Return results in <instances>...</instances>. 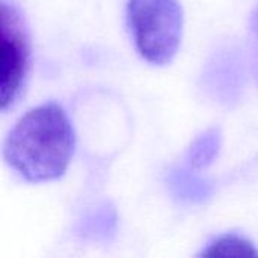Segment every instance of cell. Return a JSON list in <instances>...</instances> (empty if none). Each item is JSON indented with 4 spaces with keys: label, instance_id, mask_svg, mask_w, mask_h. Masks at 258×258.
I'll return each mask as SVG.
<instances>
[{
    "label": "cell",
    "instance_id": "cell-1",
    "mask_svg": "<svg viewBox=\"0 0 258 258\" xmlns=\"http://www.w3.org/2000/svg\"><path fill=\"white\" fill-rule=\"evenodd\" d=\"M74 151V132L65 110L45 103L24 113L3 144L6 163L32 183L65 174Z\"/></svg>",
    "mask_w": 258,
    "mask_h": 258
},
{
    "label": "cell",
    "instance_id": "cell-2",
    "mask_svg": "<svg viewBox=\"0 0 258 258\" xmlns=\"http://www.w3.org/2000/svg\"><path fill=\"white\" fill-rule=\"evenodd\" d=\"M127 20L147 62L166 65L175 57L183 36V9L177 0H128Z\"/></svg>",
    "mask_w": 258,
    "mask_h": 258
},
{
    "label": "cell",
    "instance_id": "cell-3",
    "mask_svg": "<svg viewBox=\"0 0 258 258\" xmlns=\"http://www.w3.org/2000/svg\"><path fill=\"white\" fill-rule=\"evenodd\" d=\"M30 65L29 35L21 12L8 0H0V110L20 95Z\"/></svg>",
    "mask_w": 258,
    "mask_h": 258
},
{
    "label": "cell",
    "instance_id": "cell-4",
    "mask_svg": "<svg viewBox=\"0 0 258 258\" xmlns=\"http://www.w3.org/2000/svg\"><path fill=\"white\" fill-rule=\"evenodd\" d=\"M242 65L231 51L218 54L206 74L207 89L221 103H233L242 89Z\"/></svg>",
    "mask_w": 258,
    "mask_h": 258
},
{
    "label": "cell",
    "instance_id": "cell-5",
    "mask_svg": "<svg viewBox=\"0 0 258 258\" xmlns=\"http://www.w3.org/2000/svg\"><path fill=\"white\" fill-rule=\"evenodd\" d=\"M168 186L172 195L183 203H203L213 194V184L195 172V169L174 168L168 175Z\"/></svg>",
    "mask_w": 258,
    "mask_h": 258
},
{
    "label": "cell",
    "instance_id": "cell-6",
    "mask_svg": "<svg viewBox=\"0 0 258 258\" xmlns=\"http://www.w3.org/2000/svg\"><path fill=\"white\" fill-rule=\"evenodd\" d=\"M222 145V133L218 127L203 132L189 147L187 163L192 169L201 171L209 168L218 157Z\"/></svg>",
    "mask_w": 258,
    "mask_h": 258
},
{
    "label": "cell",
    "instance_id": "cell-7",
    "mask_svg": "<svg viewBox=\"0 0 258 258\" xmlns=\"http://www.w3.org/2000/svg\"><path fill=\"white\" fill-rule=\"evenodd\" d=\"M201 257L257 258L258 249L245 237L237 234H227L215 239L200 254Z\"/></svg>",
    "mask_w": 258,
    "mask_h": 258
},
{
    "label": "cell",
    "instance_id": "cell-8",
    "mask_svg": "<svg viewBox=\"0 0 258 258\" xmlns=\"http://www.w3.org/2000/svg\"><path fill=\"white\" fill-rule=\"evenodd\" d=\"M116 224V216L112 207L109 204H104L97 209V212L91 216L86 218L85 222H82V233L83 236H91V237H107L109 234L113 233Z\"/></svg>",
    "mask_w": 258,
    "mask_h": 258
},
{
    "label": "cell",
    "instance_id": "cell-9",
    "mask_svg": "<svg viewBox=\"0 0 258 258\" xmlns=\"http://www.w3.org/2000/svg\"><path fill=\"white\" fill-rule=\"evenodd\" d=\"M252 30H254V33L257 35V38H258V8H257V11L254 12V15H252Z\"/></svg>",
    "mask_w": 258,
    "mask_h": 258
}]
</instances>
